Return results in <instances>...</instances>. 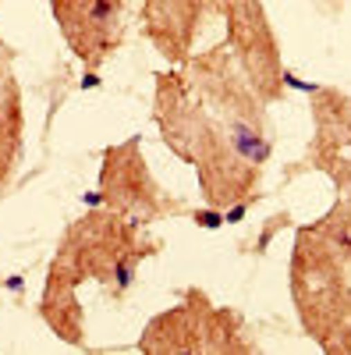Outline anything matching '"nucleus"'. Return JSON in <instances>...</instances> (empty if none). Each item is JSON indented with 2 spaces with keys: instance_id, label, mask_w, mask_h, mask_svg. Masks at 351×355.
<instances>
[{
  "instance_id": "nucleus-1",
  "label": "nucleus",
  "mask_w": 351,
  "mask_h": 355,
  "mask_svg": "<svg viewBox=\"0 0 351 355\" xmlns=\"http://www.w3.org/2000/svg\"><path fill=\"white\" fill-rule=\"evenodd\" d=\"M153 78V125L163 150L195 171L202 202L227 214L259 199L267 171L245 160L238 142L220 125V117L192 93L185 71L167 68Z\"/></svg>"
},
{
  "instance_id": "nucleus-2",
  "label": "nucleus",
  "mask_w": 351,
  "mask_h": 355,
  "mask_svg": "<svg viewBox=\"0 0 351 355\" xmlns=\"http://www.w3.org/2000/svg\"><path fill=\"white\" fill-rule=\"evenodd\" d=\"M156 242L142 239L138 224L125 220L107 206H96L64 227L46 270L71 281L75 288L93 281L114 299H125L138 277V266L156 256Z\"/></svg>"
},
{
  "instance_id": "nucleus-3",
  "label": "nucleus",
  "mask_w": 351,
  "mask_h": 355,
  "mask_svg": "<svg viewBox=\"0 0 351 355\" xmlns=\"http://www.w3.org/2000/svg\"><path fill=\"white\" fill-rule=\"evenodd\" d=\"M287 291L302 334L327 355H351V277L348 266L316 239L309 224L295 231L287 256Z\"/></svg>"
},
{
  "instance_id": "nucleus-4",
  "label": "nucleus",
  "mask_w": 351,
  "mask_h": 355,
  "mask_svg": "<svg viewBox=\"0 0 351 355\" xmlns=\"http://www.w3.org/2000/svg\"><path fill=\"white\" fill-rule=\"evenodd\" d=\"M135 348L142 355H255L259 341L238 309L217 306L202 288H185L142 327Z\"/></svg>"
},
{
  "instance_id": "nucleus-5",
  "label": "nucleus",
  "mask_w": 351,
  "mask_h": 355,
  "mask_svg": "<svg viewBox=\"0 0 351 355\" xmlns=\"http://www.w3.org/2000/svg\"><path fill=\"white\" fill-rule=\"evenodd\" d=\"M181 71H185V82L192 85V93L220 117V125L231 132L234 142H238L245 160H252L255 167L267 171V164L273 157L267 103L259 100V93L238 71L227 43H217L210 50L192 53L181 64Z\"/></svg>"
},
{
  "instance_id": "nucleus-6",
  "label": "nucleus",
  "mask_w": 351,
  "mask_h": 355,
  "mask_svg": "<svg viewBox=\"0 0 351 355\" xmlns=\"http://www.w3.org/2000/svg\"><path fill=\"white\" fill-rule=\"evenodd\" d=\"M96 199L107 210L121 214L125 220L150 227L163 217L185 214V202L163 192V185L153 178L142 153V135H132L125 142H114L100 157V189Z\"/></svg>"
},
{
  "instance_id": "nucleus-7",
  "label": "nucleus",
  "mask_w": 351,
  "mask_h": 355,
  "mask_svg": "<svg viewBox=\"0 0 351 355\" xmlns=\"http://www.w3.org/2000/svg\"><path fill=\"white\" fill-rule=\"evenodd\" d=\"M220 18L227 28L224 43L234 57V64H238V71L245 75V82L255 89L267 107L280 103L291 75L284 64L277 28L267 15V4L262 0H227Z\"/></svg>"
},
{
  "instance_id": "nucleus-8",
  "label": "nucleus",
  "mask_w": 351,
  "mask_h": 355,
  "mask_svg": "<svg viewBox=\"0 0 351 355\" xmlns=\"http://www.w3.org/2000/svg\"><path fill=\"white\" fill-rule=\"evenodd\" d=\"M309 117H312L309 150L291 174L316 171L337 192L351 196V96L337 85H312Z\"/></svg>"
},
{
  "instance_id": "nucleus-9",
  "label": "nucleus",
  "mask_w": 351,
  "mask_h": 355,
  "mask_svg": "<svg viewBox=\"0 0 351 355\" xmlns=\"http://www.w3.org/2000/svg\"><path fill=\"white\" fill-rule=\"evenodd\" d=\"M128 0H50L57 33L85 71H100L121 50Z\"/></svg>"
},
{
  "instance_id": "nucleus-10",
  "label": "nucleus",
  "mask_w": 351,
  "mask_h": 355,
  "mask_svg": "<svg viewBox=\"0 0 351 355\" xmlns=\"http://www.w3.org/2000/svg\"><path fill=\"white\" fill-rule=\"evenodd\" d=\"M206 18V0H142L138 4L142 36L170 68H181L195 53Z\"/></svg>"
},
{
  "instance_id": "nucleus-11",
  "label": "nucleus",
  "mask_w": 351,
  "mask_h": 355,
  "mask_svg": "<svg viewBox=\"0 0 351 355\" xmlns=\"http://www.w3.org/2000/svg\"><path fill=\"white\" fill-rule=\"evenodd\" d=\"M25 153V107L21 85L11 71L0 75V196L8 192Z\"/></svg>"
},
{
  "instance_id": "nucleus-12",
  "label": "nucleus",
  "mask_w": 351,
  "mask_h": 355,
  "mask_svg": "<svg viewBox=\"0 0 351 355\" xmlns=\"http://www.w3.org/2000/svg\"><path fill=\"white\" fill-rule=\"evenodd\" d=\"M309 231L351 270V196L348 192L337 196L330 202V210L309 224Z\"/></svg>"
},
{
  "instance_id": "nucleus-13",
  "label": "nucleus",
  "mask_w": 351,
  "mask_h": 355,
  "mask_svg": "<svg viewBox=\"0 0 351 355\" xmlns=\"http://www.w3.org/2000/svg\"><path fill=\"white\" fill-rule=\"evenodd\" d=\"M4 71H11V68H8V46H4V36H0V75H4Z\"/></svg>"
}]
</instances>
